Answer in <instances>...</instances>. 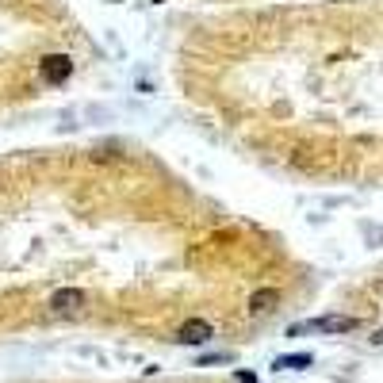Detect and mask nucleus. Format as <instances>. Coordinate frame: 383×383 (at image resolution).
<instances>
[{
	"label": "nucleus",
	"instance_id": "nucleus-4",
	"mask_svg": "<svg viewBox=\"0 0 383 383\" xmlns=\"http://www.w3.org/2000/svg\"><path fill=\"white\" fill-rule=\"evenodd\" d=\"M215 337V330H211V322H203V318H192V322L180 326V333H176V342L180 345H203Z\"/></svg>",
	"mask_w": 383,
	"mask_h": 383
},
{
	"label": "nucleus",
	"instance_id": "nucleus-3",
	"mask_svg": "<svg viewBox=\"0 0 383 383\" xmlns=\"http://www.w3.org/2000/svg\"><path fill=\"white\" fill-rule=\"evenodd\" d=\"M84 303H88V295L77 292V288H62V292L50 295V310H54V315H77Z\"/></svg>",
	"mask_w": 383,
	"mask_h": 383
},
{
	"label": "nucleus",
	"instance_id": "nucleus-8",
	"mask_svg": "<svg viewBox=\"0 0 383 383\" xmlns=\"http://www.w3.org/2000/svg\"><path fill=\"white\" fill-rule=\"evenodd\" d=\"M372 345H383V330H375V333H372Z\"/></svg>",
	"mask_w": 383,
	"mask_h": 383
},
{
	"label": "nucleus",
	"instance_id": "nucleus-7",
	"mask_svg": "<svg viewBox=\"0 0 383 383\" xmlns=\"http://www.w3.org/2000/svg\"><path fill=\"white\" fill-rule=\"evenodd\" d=\"M238 383H257V380H253L250 372H238Z\"/></svg>",
	"mask_w": 383,
	"mask_h": 383
},
{
	"label": "nucleus",
	"instance_id": "nucleus-5",
	"mask_svg": "<svg viewBox=\"0 0 383 383\" xmlns=\"http://www.w3.org/2000/svg\"><path fill=\"white\" fill-rule=\"evenodd\" d=\"M276 303H280V292H276V288H261V292H253L250 310H253V315H268Z\"/></svg>",
	"mask_w": 383,
	"mask_h": 383
},
{
	"label": "nucleus",
	"instance_id": "nucleus-2",
	"mask_svg": "<svg viewBox=\"0 0 383 383\" xmlns=\"http://www.w3.org/2000/svg\"><path fill=\"white\" fill-rule=\"evenodd\" d=\"M69 73H73V58H69V54H46V58L39 62V77L46 84L69 81Z\"/></svg>",
	"mask_w": 383,
	"mask_h": 383
},
{
	"label": "nucleus",
	"instance_id": "nucleus-1",
	"mask_svg": "<svg viewBox=\"0 0 383 383\" xmlns=\"http://www.w3.org/2000/svg\"><path fill=\"white\" fill-rule=\"evenodd\" d=\"M303 330H318V333H349V330H357V318H349V315H326V318H310V322L292 326V333H303Z\"/></svg>",
	"mask_w": 383,
	"mask_h": 383
},
{
	"label": "nucleus",
	"instance_id": "nucleus-6",
	"mask_svg": "<svg viewBox=\"0 0 383 383\" xmlns=\"http://www.w3.org/2000/svg\"><path fill=\"white\" fill-rule=\"evenodd\" d=\"M310 360H315L310 353H292V357H280L272 368H280V372H283V368H288V372H295V368H307Z\"/></svg>",
	"mask_w": 383,
	"mask_h": 383
}]
</instances>
